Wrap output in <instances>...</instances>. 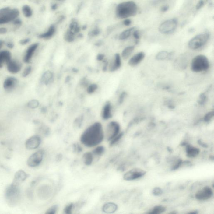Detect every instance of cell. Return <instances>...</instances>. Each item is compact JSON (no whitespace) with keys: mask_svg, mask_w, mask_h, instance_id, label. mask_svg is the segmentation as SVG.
Wrapping results in <instances>:
<instances>
[{"mask_svg":"<svg viewBox=\"0 0 214 214\" xmlns=\"http://www.w3.org/2000/svg\"><path fill=\"white\" fill-rule=\"evenodd\" d=\"M82 118L79 119L78 120L76 121H75V125L78 127H79L81 125Z\"/></svg>","mask_w":214,"mask_h":214,"instance_id":"54","label":"cell"},{"mask_svg":"<svg viewBox=\"0 0 214 214\" xmlns=\"http://www.w3.org/2000/svg\"><path fill=\"white\" fill-rule=\"evenodd\" d=\"M8 30L5 27H0V34H5L7 32Z\"/></svg>","mask_w":214,"mask_h":214,"instance_id":"51","label":"cell"},{"mask_svg":"<svg viewBox=\"0 0 214 214\" xmlns=\"http://www.w3.org/2000/svg\"><path fill=\"white\" fill-rule=\"evenodd\" d=\"M127 96V93L125 92H123L121 94L119 97L118 103L119 104L121 105L122 103L124 102V99Z\"/></svg>","mask_w":214,"mask_h":214,"instance_id":"44","label":"cell"},{"mask_svg":"<svg viewBox=\"0 0 214 214\" xmlns=\"http://www.w3.org/2000/svg\"><path fill=\"white\" fill-rule=\"evenodd\" d=\"M17 80L14 77H9L7 78L3 84V87L5 90L11 92L15 88L16 86Z\"/></svg>","mask_w":214,"mask_h":214,"instance_id":"16","label":"cell"},{"mask_svg":"<svg viewBox=\"0 0 214 214\" xmlns=\"http://www.w3.org/2000/svg\"><path fill=\"white\" fill-rule=\"evenodd\" d=\"M11 59L12 56L10 51L7 50L0 51V68L3 67L4 64H7Z\"/></svg>","mask_w":214,"mask_h":214,"instance_id":"20","label":"cell"},{"mask_svg":"<svg viewBox=\"0 0 214 214\" xmlns=\"http://www.w3.org/2000/svg\"><path fill=\"white\" fill-rule=\"evenodd\" d=\"M6 65L8 70L12 74L17 73L22 68V65L19 63L12 59L7 63Z\"/></svg>","mask_w":214,"mask_h":214,"instance_id":"15","label":"cell"},{"mask_svg":"<svg viewBox=\"0 0 214 214\" xmlns=\"http://www.w3.org/2000/svg\"><path fill=\"white\" fill-rule=\"evenodd\" d=\"M123 135H124V133H119L117 135H116L115 137H114L113 139H112L110 141V146H113L115 143H117L121 139V138L123 136Z\"/></svg>","mask_w":214,"mask_h":214,"instance_id":"36","label":"cell"},{"mask_svg":"<svg viewBox=\"0 0 214 214\" xmlns=\"http://www.w3.org/2000/svg\"><path fill=\"white\" fill-rule=\"evenodd\" d=\"M56 32V27L54 25L50 26L48 30L44 33H41L38 35V37L44 40H49L51 39Z\"/></svg>","mask_w":214,"mask_h":214,"instance_id":"21","label":"cell"},{"mask_svg":"<svg viewBox=\"0 0 214 214\" xmlns=\"http://www.w3.org/2000/svg\"><path fill=\"white\" fill-rule=\"evenodd\" d=\"M204 5V1L200 0L196 5V9L199 10Z\"/></svg>","mask_w":214,"mask_h":214,"instance_id":"47","label":"cell"},{"mask_svg":"<svg viewBox=\"0 0 214 214\" xmlns=\"http://www.w3.org/2000/svg\"><path fill=\"white\" fill-rule=\"evenodd\" d=\"M209 64L208 58L203 55H198L193 59L191 69L195 72L205 71L209 68Z\"/></svg>","mask_w":214,"mask_h":214,"instance_id":"4","label":"cell"},{"mask_svg":"<svg viewBox=\"0 0 214 214\" xmlns=\"http://www.w3.org/2000/svg\"><path fill=\"white\" fill-rule=\"evenodd\" d=\"M7 47L9 49H12L14 47V44L12 42H8L6 43Z\"/></svg>","mask_w":214,"mask_h":214,"instance_id":"55","label":"cell"},{"mask_svg":"<svg viewBox=\"0 0 214 214\" xmlns=\"http://www.w3.org/2000/svg\"><path fill=\"white\" fill-rule=\"evenodd\" d=\"M177 20L176 19L167 20L163 22L159 27V30L162 34H169L173 33L177 26Z\"/></svg>","mask_w":214,"mask_h":214,"instance_id":"7","label":"cell"},{"mask_svg":"<svg viewBox=\"0 0 214 214\" xmlns=\"http://www.w3.org/2000/svg\"><path fill=\"white\" fill-rule=\"evenodd\" d=\"M169 9V6L168 5H164V6H162L161 8V11L162 12H167L168 11Z\"/></svg>","mask_w":214,"mask_h":214,"instance_id":"53","label":"cell"},{"mask_svg":"<svg viewBox=\"0 0 214 214\" xmlns=\"http://www.w3.org/2000/svg\"><path fill=\"white\" fill-rule=\"evenodd\" d=\"M83 160L84 163L87 166H89L93 163V156L92 153L87 152L84 153L83 155Z\"/></svg>","mask_w":214,"mask_h":214,"instance_id":"24","label":"cell"},{"mask_svg":"<svg viewBox=\"0 0 214 214\" xmlns=\"http://www.w3.org/2000/svg\"><path fill=\"white\" fill-rule=\"evenodd\" d=\"M19 12L18 9L5 7L0 9V25L12 22L18 18Z\"/></svg>","mask_w":214,"mask_h":214,"instance_id":"3","label":"cell"},{"mask_svg":"<svg viewBox=\"0 0 214 214\" xmlns=\"http://www.w3.org/2000/svg\"><path fill=\"white\" fill-rule=\"evenodd\" d=\"M5 196L9 204L12 205L16 204L20 196L19 185L12 182V184L7 188Z\"/></svg>","mask_w":214,"mask_h":214,"instance_id":"5","label":"cell"},{"mask_svg":"<svg viewBox=\"0 0 214 214\" xmlns=\"http://www.w3.org/2000/svg\"><path fill=\"white\" fill-rule=\"evenodd\" d=\"M137 11L136 3L133 1H128L118 5L116 8V15L119 18L126 19L136 15Z\"/></svg>","mask_w":214,"mask_h":214,"instance_id":"2","label":"cell"},{"mask_svg":"<svg viewBox=\"0 0 214 214\" xmlns=\"http://www.w3.org/2000/svg\"><path fill=\"white\" fill-rule=\"evenodd\" d=\"M133 33L134 37L135 38V40H137V41H138L140 38V35L139 31H137V30H135L134 31V32H133Z\"/></svg>","mask_w":214,"mask_h":214,"instance_id":"49","label":"cell"},{"mask_svg":"<svg viewBox=\"0 0 214 214\" xmlns=\"http://www.w3.org/2000/svg\"><path fill=\"white\" fill-rule=\"evenodd\" d=\"M73 149L74 151H75L76 152H78V153L81 152L82 151V148L81 147L78 145V144H74L73 145Z\"/></svg>","mask_w":214,"mask_h":214,"instance_id":"46","label":"cell"},{"mask_svg":"<svg viewBox=\"0 0 214 214\" xmlns=\"http://www.w3.org/2000/svg\"><path fill=\"white\" fill-rule=\"evenodd\" d=\"M30 41V39H29V38H26V39L20 40L19 43L20 44L22 45H25L29 43Z\"/></svg>","mask_w":214,"mask_h":214,"instance_id":"48","label":"cell"},{"mask_svg":"<svg viewBox=\"0 0 214 214\" xmlns=\"http://www.w3.org/2000/svg\"><path fill=\"white\" fill-rule=\"evenodd\" d=\"M166 211V208L162 206H157L153 208L150 212L149 214H160Z\"/></svg>","mask_w":214,"mask_h":214,"instance_id":"31","label":"cell"},{"mask_svg":"<svg viewBox=\"0 0 214 214\" xmlns=\"http://www.w3.org/2000/svg\"><path fill=\"white\" fill-rule=\"evenodd\" d=\"M53 75L52 73L50 71L46 72L44 74L41 78V81L45 84H48L53 79Z\"/></svg>","mask_w":214,"mask_h":214,"instance_id":"29","label":"cell"},{"mask_svg":"<svg viewBox=\"0 0 214 214\" xmlns=\"http://www.w3.org/2000/svg\"><path fill=\"white\" fill-rule=\"evenodd\" d=\"M31 70H32V68H31V66H28V67H27L26 68H25L24 71H23V73H22V76L24 77V78L26 77L27 76H28L30 74V73L31 72Z\"/></svg>","mask_w":214,"mask_h":214,"instance_id":"43","label":"cell"},{"mask_svg":"<svg viewBox=\"0 0 214 214\" xmlns=\"http://www.w3.org/2000/svg\"><path fill=\"white\" fill-rule=\"evenodd\" d=\"M100 30L99 28L96 27L95 29H93L92 31H91L89 32V36L95 37L98 35L100 34Z\"/></svg>","mask_w":214,"mask_h":214,"instance_id":"41","label":"cell"},{"mask_svg":"<svg viewBox=\"0 0 214 214\" xmlns=\"http://www.w3.org/2000/svg\"><path fill=\"white\" fill-rule=\"evenodd\" d=\"M86 28H87V27H86V26H83L82 27V29L83 30H85Z\"/></svg>","mask_w":214,"mask_h":214,"instance_id":"60","label":"cell"},{"mask_svg":"<svg viewBox=\"0 0 214 214\" xmlns=\"http://www.w3.org/2000/svg\"><path fill=\"white\" fill-rule=\"evenodd\" d=\"M134 50V47L129 46L125 48L122 51L121 57L124 59H127L129 58Z\"/></svg>","mask_w":214,"mask_h":214,"instance_id":"26","label":"cell"},{"mask_svg":"<svg viewBox=\"0 0 214 214\" xmlns=\"http://www.w3.org/2000/svg\"><path fill=\"white\" fill-rule=\"evenodd\" d=\"M57 1H59V2H60V1H64V0H57Z\"/></svg>","mask_w":214,"mask_h":214,"instance_id":"61","label":"cell"},{"mask_svg":"<svg viewBox=\"0 0 214 214\" xmlns=\"http://www.w3.org/2000/svg\"><path fill=\"white\" fill-rule=\"evenodd\" d=\"M120 126L117 122L112 121L109 123L106 128V136L108 141H111L119 134Z\"/></svg>","mask_w":214,"mask_h":214,"instance_id":"8","label":"cell"},{"mask_svg":"<svg viewBox=\"0 0 214 214\" xmlns=\"http://www.w3.org/2000/svg\"><path fill=\"white\" fill-rule=\"evenodd\" d=\"M121 66V59L120 55L116 54L108 65V69L111 72L117 71Z\"/></svg>","mask_w":214,"mask_h":214,"instance_id":"13","label":"cell"},{"mask_svg":"<svg viewBox=\"0 0 214 214\" xmlns=\"http://www.w3.org/2000/svg\"><path fill=\"white\" fill-rule=\"evenodd\" d=\"M181 164H182V161H181V160H179V161H178L177 163H176V164L173 167L172 170H177V169H178V168L180 167V166H181Z\"/></svg>","mask_w":214,"mask_h":214,"instance_id":"50","label":"cell"},{"mask_svg":"<svg viewBox=\"0 0 214 214\" xmlns=\"http://www.w3.org/2000/svg\"><path fill=\"white\" fill-rule=\"evenodd\" d=\"M39 106V102L36 100H33L30 101L28 103V107L31 109H35L37 108Z\"/></svg>","mask_w":214,"mask_h":214,"instance_id":"35","label":"cell"},{"mask_svg":"<svg viewBox=\"0 0 214 214\" xmlns=\"http://www.w3.org/2000/svg\"><path fill=\"white\" fill-rule=\"evenodd\" d=\"M209 37L208 33L198 34L189 41L188 47L191 50L199 49L206 44L209 40Z\"/></svg>","mask_w":214,"mask_h":214,"instance_id":"6","label":"cell"},{"mask_svg":"<svg viewBox=\"0 0 214 214\" xmlns=\"http://www.w3.org/2000/svg\"><path fill=\"white\" fill-rule=\"evenodd\" d=\"M58 4H56V3H54V4H53V5H51V9L53 10V11H54V10H56V9H58Z\"/></svg>","mask_w":214,"mask_h":214,"instance_id":"56","label":"cell"},{"mask_svg":"<svg viewBox=\"0 0 214 214\" xmlns=\"http://www.w3.org/2000/svg\"><path fill=\"white\" fill-rule=\"evenodd\" d=\"M200 150L191 145H188L186 147V154L189 158H195L199 154Z\"/></svg>","mask_w":214,"mask_h":214,"instance_id":"23","label":"cell"},{"mask_svg":"<svg viewBox=\"0 0 214 214\" xmlns=\"http://www.w3.org/2000/svg\"><path fill=\"white\" fill-rule=\"evenodd\" d=\"M123 23H124V25L126 26H128L132 23V21L128 19H127L124 20Z\"/></svg>","mask_w":214,"mask_h":214,"instance_id":"52","label":"cell"},{"mask_svg":"<svg viewBox=\"0 0 214 214\" xmlns=\"http://www.w3.org/2000/svg\"><path fill=\"white\" fill-rule=\"evenodd\" d=\"M69 30L73 33L75 35L79 33L80 28L78 25V22L76 21H72L69 25Z\"/></svg>","mask_w":214,"mask_h":214,"instance_id":"27","label":"cell"},{"mask_svg":"<svg viewBox=\"0 0 214 214\" xmlns=\"http://www.w3.org/2000/svg\"><path fill=\"white\" fill-rule=\"evenodd\" d=\"M58 207L57 205H54L51 206V208L48 209L46 213L50 214H56L57 211H58Z\"/></svg>","mask_w":214,"mask_h":214,"instance_id":"40","label":"cell"},{"mask_svg":"<svg viewBox=\"0 0 214 214\" xmlns=\"http://www.w3.org/2000/svg\"><path fill=\"white\" fill-rule=\"evenodd\" d=\"M104 137L102 125L100 123L96 122L83 132L80 137V141L85 146L92 147L101 143Z\"/></svg>","mask_w":214,"mask_h":214,"instance_id":"1","label":"cell"},{"mask_svg":"<svg viewBox=\"0 0 214 214\" xmlns=\"http://www.w3.org/2000/svg\"><path fill=\"white\" fill-rule=\"evenodd\" d=\"M41 143V138L38 135H33L27 140L26 147L28 149H35L40 146Z\"/></svg>","mask_w":214,"mask_h":214,"instance_id":"12","label":"cell"},{"mask_svg":"<svg viewBox=\"0 0 214 214\" xmlns=\"http://www.w3.org/2000/svg\"><path fill=\"white\" fill-rule=\"evenodd\" d=\"M135 30V27H132L125 30L120 34L119 39L122 40H126L129 37L132 33L134 32Z\"/></svg>","mask_w":214,"mask_h":214,"instance_id":"25","label":"cell"},{"mask_svg":"<svg viewBox=\"0 0 214 214\" xmlns=\"http://www.w3.org/2000/svg\"><path fill=\"white\" fill-rule=\"evenodd\" d=\"M163 191L161 188H156L153 189V194L154 195L159 196L162 194Z\"/></svg>","mask_w":214,"mask_h":214,"instance_id":"45","label":"cell"},{"mask_svg":"<svg viewBox=\"0 0 214 214\" xmlns=\"http://www.w3.org/2000/svg\"><path fill=\"white\" fill-rule=\"evenodd\" d=\"M214 115V111L209 112L205 115L204 117V120L205 122H207V123L210 121L213 118Z\"/></svg>","mask_w":214,"mask_h":214,"instance_id":"37","label":"cell"},{"mask_svg":"<svg viewBox=\"0 0 214 214\" xmlns=\"http://www.w3.org/2000/svg\"><path fill=\"white\" fill-rule=\"evenodd\" d=\"M22 12L25 17L30 18L33 15V11L31 7L29 5H25L22 7Z\"/></svg>","mask_w":214,"mask_h":214,"instance_id":"30","label":"cell"},{"mask_svg":"<svg viewBox=\"0 0 214 214\" xmlns=\"http://www.w3.org/2000/svg\"><path fill=\"white\" fill-rule=\"evenodd\" d=\"M97 88H98V86L96 84H90L88 85L87 87V92L89 94H93L97 90Z\"/></svg>","mask_w":214,"mask_h":214,"instance_id":"34","label":"cell"},{"mask_svg":"<svg viewBox=\"0 0 214 214\" xmlns=\"http://www.w3.org/2000/svg\"><path fill=\"white\" fill-rule=\"evenodd\" d=\"M213 195V191L211 188L204 187L196 193L195 198L199 200H206L210 199Z\"/></svg>","mask_w":214,"mask_h":214,"instance_id":"11","label":"cell"},{"mask_svg":"<svg viewBox=\"0 0 214 214\" xmlns=\"http://www.w3.org/2000/svg\"><path fill=\"white\" fill-rule=\"evenodd\" d=\"M172 54L168 53L167 51H161L159 52L156 55V59L159 60H163L167 59H171Z\"/></svg>","mask_w":214,"mask_h":214,"instance_id":"28","label":"cell"},{"mask_svg":"<svg viewBox=\"0 0 214 214\" xmlns=\"http://www.w3.org/2000/svg\"><path fill=\"white\" fill-rule=\"evenodd\" d=\"M12 23L13 24V25L15 26L16 28H19L20 27L22 24V20L20 19L19 18L13 20V22H12Z\"/></svg>","mask_w":214,"mask_h":214,"instance_id":"42","label":"cell"},{"mask_svg":"<svg viewBox=\"0 0 214 214\" xmlns=\"http://www.w3.org/2000/svg\"><path fill=\"white\" fill-rule=\"evenodd\" d=\"M101 116L103 119L105 120H107L112 117V107L110 103H106L103 107Z\"/></svg>","mask_w":214,"mask_h":214,"instance_id":"17","label":"cell"},{"mask_svg":"<svg viewBox=\"0 0 214 214\" xmlns=\"http://www.w3.org/2000/svg\"><path fill=\"white\" fill-rule=\"evenodd\" d=\"M39 46V43H36L31 44L28 48L27 50H26V52L24 58H23V61L24 62L27 64L30 63L31 59Z\"/></svg>","mask_w":214,"mask_h":214,"instance_id":"14","label":"cell"},{"mask_svg":"<svg viewBox=\"0 0 214 214\" xmlns=\"http://www.w3.org/2000/svg\"><path fill=\"white\" fill-rule=\"evenodd\" d=\"M105 148L103 146H97L96 148L93 150L92 153L93 155L96 156H100L102 155L105 152Z\"/></svg>","mask_w":214,"mask_h":214,"instance_id":"33","label":"cell"},{"mask_svg":"<svg viewBox=\"0 0 214 214\" xmlns=\"http://www.w3.org/2000/svg\"><path fill=\"white\" fill-rule=\"evenodd\" d=\"M75 35L73 33L69 30L65 33L64 39L66 41L68 42H72L74 41Z\"/></svg>","mask_w":214,"mask_h":214,"instance_id":"32","label":"cell"},{"mask_svg":"<svg viewBox=\"0 0 214 214\" xmlns=\"http://www.w3.org/2000/svg\"><path fill=\"white\" fill-rule=\"evenodd\" d=\"M207 100V97L206 94L204 93H202L200 95L199 97V99L198 100V103L200 105H204L205 103L206 102Z\"/></svg>","mask_w":214,"mask_h":214,"instance_id":"39","label":"cell"},{"mask_svg":"<svg viewBox=\"0 0 214 214\" xmlns=\"http://www.w3.org/2000/svg\"><path fill=\"white\" fill-rule=\"evenodd\" d=\"M30 1H32V2H35V3H38L40 0H30Z\"/></svg>","mask_w":214,"mask_h":214,"instance_id":"59","label":"cell"},{"mask_svg":"<svg viewBox=\"0 0 214 214\" xmlns=\"http://www.w3.org/2000/svg\"><path fill=\"white\" fill-rule=\"evenodd\" d=\"M117 209V205L113 202L107 203L103 206L102 208L103 211L107 214L114 213Z\"/></svg>","mask_w":214,"mask_h":214,"instance_id":"22","label":"cell"},{"mask_svg":"<svg viewBox=\"0 0 214 214\" xmlns=\"http://www.w3.org/2000/svg\"><path fill=\"white\" fill-rule=\"evenodd\" d=\"M4 42L3 40H0V50H1V49L3 47V44H4Z\"/></svg>","mask_w":214,"mask_h":214,"instance_id":"58","label":"cell"},{"mask_svg":"<svg viewBox=\"0 0 214 214\" xmlns=\"http://www.w3.org/2000/svg\"><path fill=\"white\" fill-rule=\"evenodd\" d=\"M104 58V55L103 54H99L97 56V59L99 61H101V60H102Z\"/></svg>","mask_w":214,"mask_h":214,"instance_id":"57","label":"cell"},{"mask_svg":"<svg viewBox=\"0 0 214 214\" xmlns=\"http://www.w3.org/2000/svg\"><path fill=\"white\" fill-rule=\"evenodd\" d=\"M29 175L22 170L17 171L14 175L13 183L19 185L29 177Z\"/></svg>","mask_w":214,"mask_h":214,"instance_id":"18","label":"cell"},{"mask_svg":"<svg viewBox=\"0 0 214 214\" xmlns=\"http://www.w3.org/2000/svg\"><path fill=\"white\" fill-rule=\"evenodd\" d=\"M146 172L142 169L134 168L125 173L123 177L124 180L132 181L143 177Z\"/></svg>","mask_w":214,"mask_h":214,"instance_id":"10","label":"cell"},{"mask_svg":"<svg viewBox=\"0 0 214 214\" xmlns=\"http://www.w3.org/2000/svg\"><path fill=\"white\" fill-rule=\"evenodd\" d=\"M44 155V152L43 150H40L35 152L28 159L27 162L28 165L31 167H37L43 160Z\"/></svg>","mask_w":214,"mask_h":214,"instance_id":"9","label":"cell"},{"mask_svg":"<svg viewBox=\"0 0 214 214\" xmlns=\"http://www.w3.org/2000/svg\"><path fill=\"white\" fill-rule=\"evenodd\" d=\"M74 208V205L73 203L69 204L65 207L64 212L65 214H70L72 213L73 209Z\"/></svg>","mask_w":214,"mask_h":214,"instance_id":"38","label":"cell"},{"mask_svg":"<svg viewBox=\"0 0 214 214\" xmlns=\"http://www.w3.org/2000/svg\"><path fill=\"white\" fill-rule=\"evenodd\" d=\"M145 53L143 52H139L134 55L129 60L128 64L131 66H135L139 64L145 58Z\"/></svg>","mask_w":214,"mask_h":214,"instance_id":"19","label":"cell"}]
</instances>
